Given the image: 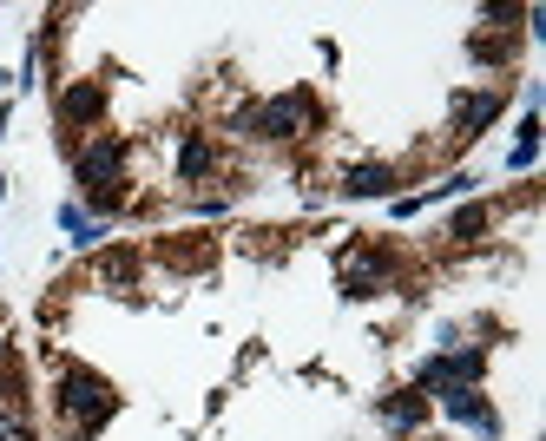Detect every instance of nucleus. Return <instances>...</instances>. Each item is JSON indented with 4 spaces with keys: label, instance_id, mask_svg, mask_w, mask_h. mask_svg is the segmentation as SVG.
Listing matches in <instances>:
<instances>
[{
    "label": "nucleus",
    "instance_id": "nucleus-7",
    "mask_svg": "<svg viewBox=\"0 0 546 441\" xmlns=\"http://www.w3.org/2000/svg\"><path fill=\"white\" fill-rule=\"evenodd\" d=\"M382 290V257H349V270H343V297H375Z\"/></svg>",
    "mask_w": 546,
    "mask_h": 441
},
{
    "label": "nucleus",
    "instance_id": "nucleus-3",
    "mask_svg": "<svg viewBox=\"0 0 546 441\" xmlns=\"http://www.w3.org/2000/svg\"><path fill=\"white\" fill-rule=\"evenodd\" d=\"M481 369H487V356L481 349H461V356H428L422 363V395H448V389H474L481 382Z\"/></svg>",
    "mask_w": 546,
    "mask_h": 441
},
{
    "label": "nucleus",
    "instance_id": "nucleus-11",
    "mask_svg": "<svg viewBox=\"0 0 546 441\" xmlns=\"http://www.w3.org/2000/svg\"><path fill=\"white\" fill-rule=\"evenodd\" d=\"M99 277H106V284H132V277H139V257H132V251H106V257H99Z\"/></svg>",
    "mask_w": 546,
    "mask_h": 441
},
{
    "label": "nucleus",
    "instance_id": "nucleus-9",
    "mask_svg": "<svg viewBox=\"0 0 546 441\" xmlns=\"http://www.w3.org/2000/svg\"><path fill=\"white\" fill-rule=\"evenodd\" d=\"M389 185H395V172H389V165H356V172L343 178V191H349V198H382Z\"/></svg>",
    "mask_w": 546,
    "mask_h": 441
},
{
    "label": "nucleus",
    "instance_id": "nucleus-5",
    "mask_svg": "<svg viewBox=\"0 0 546 441\" xmlns=\"http://www.w3.org/2000/svg\"><path fill=\"white\" fill-rule=\"evenodd\" d=\"M441 409L454 415V422H468V428H481V435H494L500 428V415H494V402H487L481 389H448L441 395Z\"/></svg>",
    "mask_w": 546,
    "mask_h": 441
},
{
    "label": "nucleus",
    "instance_id": "nucleus-13",
    "mask_svg": "<svg viewBox=\"0 0 546 441\" xmlns=\"http://www.w3.org/2000/svg\"><path fill=\"white\" fill-rule=\"evenodd\" d=\"M60 231H73V244H99V224L79 205H60Z\"/></svg>",
    "mask_w": 546,
    "mask_h": 441
},
{
    "label": "nucleus",
    "instance_id": "nucleus-15",
    "mask_svg": "<svg viewBox=\"0 0 546 441\" xmlns=\"http://www.w3.org/2000/svg\"><path fill=\"white\" fill-rule=\"evenodd\" d=\"M0 132H7V106H0Z\"/></svg>",
    "mask_w": 546,
    "mask_h": 441
},
{
    "label": "nucleus",
    "instance_id": "nucleus-4",
    "mask_svg": "<svg viewBox=\"0 0 546 441\" xmlns=\"http://www.w3.org/2000/svg\"><path fill=\"white\" fill-rule=\"evenodd\" d=\"M494 112H500V93H494V86L461 93V99H454V139H474L481 126H494Z\"/></svg>",
    "mask_w": 546,
    "mask_h": 441
},
{
    "label": "nucleus",
    "instance_id": "nucleus-2",
    "mask_svg": "<svg viewBox=\"0 0 546 441\" xmlns=\"http://www.w3.org/2000/svg\"><path fill=\"white\" fill-rule=\"evenodd\" d=\"M231 126L244 132V139H297V132L316 126V106L303 93H290V99H270V106H244Z\"/></svg>",
    "mask_w": 546,
    "mask_h": 441
},
{
    "label": "nucleus",
    "instance_id": "nucleus-8",
    "mask_svg": "<svg viewBox=\"0 0 546 441\" xmlns=\"http://www.w3.org/2000/svg\"><path fill=\"white\" fill-rule=\"evenodd\" d=\"M382 422H395V428H415V422H428V395H422V389H402V395H389V402H382Z\"/></svg>",
    "mask_w": 546,
    "mask_h": 441
},
{
    "label": "nucleus",
    "instance_id": "nucleus-6",
    "mask_svg": "<svg viewBox=\"0 0 546 441\" xmlns=\"http://www.w3.org/2000/svg\"><path fill=\"white\" fill-rule=\"evenodd\" d=\"M99 112H106V86H93V79H79V86L60 93V119H66V126H93Z\"/></svg>",
    "mask_w": 546,
    "mask_h": 441
},
{
    "label": "nucleus",
    "instance_id": "nucleus-12",
    "mask_svg": "<svg viewBox=\"0 0 546 441\" xmlns=\"http://www.w3.org/2000/svg\"><path fill=\"white\" fill-rule=\"evenodd\" d=\"M448 231L461 237V244H474V237L487 231V205H461V211H454V224H448Z\"/></svg>",
    "mask_w": 546,
    "mask_h": 441
},
{
    "label": "nucleus",
    "instance_id": "nucleus-1",
    "mask_svg": "<svg viewBox=\"0 0 546 441\" xmlns=\"http://www.w3.org/2000/svg\"><path fill=\"white\" fill-rule=\"evenodd\" d=\"M112 409H119L112 382H99L93 369H79V363H66V369H60V415L79 428V435L106 428V422H112Z\"/></svg>",
    "mask_w": 546,
    "mask_h": 441
},
{
    "label": "nucleus",
    "instance_id": "nucleus-10",
    "mask_svg": "<svg viewBox=\"0 0 546 441\" xmlns=\"http://www.w3.org/2000/svg\"><path fill=\"white\" fill-rule=\"evenodd\" d=\"M211 172V139H185L178 145V178H204Z\"/></svg>",
    "mask_w": 546,
    "mask_h": 441
},
{
    "label": "nucleus",
    "instance_id": "nucleus-14",
    "mask_svg": "<svg viewBox=\"0 0 546 441\" xmlns=\"http://www.w3.org/2000/svg\"><path fill=\"white\" fill-rule=\"evenodd\" d=\"M0 441H27V415H7V422H0Z\"/></svg>",
    "mask_w": 546,
    "mask_h": 441
},
{
    "label": "nucleus",
    "instance_id": "nucleus-16",
    "mask_svg": "<svg viewBox=\"0 0 546 441\" xmlns=\"http://www.w3.org/2000/svg\"><path fill=\"white\" fill-rule=\"evenodd\" d=\"M0 191H7V185H0Z\"/></svg>",
    "mask_w": 546,
    "mask_h": 441
}]
</instances>
